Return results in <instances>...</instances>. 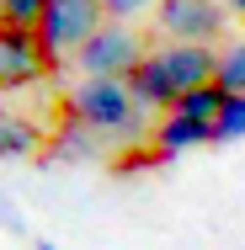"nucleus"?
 <instances>
[{"instance_id": "f257e3e1", "label": "nucleus", "mask_w": 245, "mask_h": 250, "mask_svg": "<svg viewBox=\"0 0 245 250\" xmlns=\"http://www.w3.org/2000/svg\"><path fill=\"white\" fill-rule=\"evenodd\" d=\"M64 123L91 128L101 144H139L149 112L134 101L128 80H75L64 96Z\"/></svg>"}, {"instance_id": "f03ea898", "label": "nucleus", "mask_w": 245, "mask_h": 250, "mask_svg": "<svg viewBox=\"0 0 245 250\" xmlns=\"http://www.w3.org/2000/svg\"><path fill=\"white\" fill-rule=\"evenodd\" d=\"M107 21L112 16H107L101 0H48V11L38 21V48H43L48 64H64V59H75L86 48Z\"/></svg>"}, {"instance_id": "7ed1b4c3", "label": "nucleus", "mask_w": 245, "mask_h": 250, "mask_svg": "<svg viewBox=\"0 0 245 250\" xmlns=\"http://www.w3.org/2000/svg\"><path fill=\"white\" fill-rule=\"evenodd\" d=\"M144 53H149V43L128 21H107L96 38L75 53V69H80V80H128L144 64Z\"/></svg>"}, {"instance_id": "20e7f679", "label": "nucleus", "mask_w": 245, "mask_h": 250, "mask_svg": "<svg viewBox=\"0 0 245 250\" xmlns=\"http://www.w3.org/2000/svg\"><path fill=\"white\" fill-rule=\"evenodd\" d=\"M224 16H229V5H219V0H160L155 5V38H165V43H208L213 48V38L229 27Z\"/></svg>"}, {"instance_id": "39448f33", "label": "nucleus", "mask_w": 245, "mask_h": 250, "mask_svg": "<svg viewBox=\"0 0 245 250\" xmlns=\"http://www.w3.org/2000/svg\"><path fill=\"white\" fill-rule=\"evenodd\" d=\"M53 64L38 48V32H22V27H0V91H27L48 75Z\"/></svg>"}, {"instance_id": "423d86ee", "label": "nucleus", "mask_w": 245, "mask_h": 250, "mask_svg": "<svg viewBox=\"0 0 245 250\" xmlns=\"http://www.w3.org/2000/svg\"><path fill=\"white\" fill-rule=\"evenodd\" d=\"M155 59H160L165 80L176 85V101L197 85H213V75H219V48H208V43H155Z\"/></svg>"}, {"instance_id": "0eeeda50", "label": "nucleus", "mask_w": 245, "mask_h": 250, "mask_svg": "<svg viewBox=\"0 0 245 250\" xmlns=\"http://www.w3.org/2000/svg\"><path fill=\"white\" fill-rule=\"evenodd\" d=\"M202 144H213V133L197 128L192 117H181V112H165L160 128H155V160H176V154L202 149Z\"/></svg>"}, {"instance_id": "6e6552de", "label": "nucleus", "mask_w": 245, "mask_h": 250, "mask_svg": "<svg viewBox=\"0 0 245 250\" xmlns=\"http://www.w3.org/2000/svg\"><path fill=\"white\" fill-rule=\"evenodd\" d=\"M128 91H134V101H139L144 112H160V106L171 112V106H176V85L165 80V69H160L155 48H149V53H144V64L128 75Z\"/></svg>"}, {"instance_id": "1a4fd4ad", "label": "nucleus", "mask_w": 245, "mask_h": 250, "mask_svg": "<svg viewBox=\"0 0 245 250\" xmlns=\"http://www.w3.org/2000/svg\"><path fill=\"white\" fill-rule=\"evenodd\" d=\"M38 144H43L38 123H27L16 112H0V160H27V154H38Z\"/></svg>"}, {"instance_id": "9d476101", "label": "nucleus", "mask_w": 245, "mask_h": 250, "mask_svg": "<svg viewBox=\"0 0 245 250\" xmlns=\"http://www.w3.org/2000/svg\"><path fill=\"white\" fill-rule=\"evenodd\" d=\"M171 112L192 117L197 128H208V133H213V123H219V112H224V91H219V85H197V91H187Z\"/></svg>"}, {"instance_id": "9b49d317", "label": "nucleus", "mask_w": 245, "mask_h": 250, "mask_svg": "<svg viewBox=\"0 0 245 250\" xmlns=\"http://www.w3.org/2000/svg\"><path fill=\"white\" fill-rule=\"evenodd\" d=\"M53 149H59V160H101V144L91 128H80V123H64V133L53 139Z\"/></svg>"}, {"instance_id": "f8f14e48", "label": "nucleus", "mask_w": 245, "mask_h": 250, "mask_svg": "<svg viewBox=\"0 0 245 250\" xmlns=\"http://www.w3.org/2000/svg\"><path fill=\"white\" fill-rule=\"evenodd\" d=\"M213 85H219L224 96H245V38L219 53V75H213Z\"/></svg>"}, {"instance_id": "ddd939ff", "label": "nucleus", "mask_w": 245, "mask_h": 250, "mask_svg": "<svg viewBox=\"0 0 245 250\" xmlns=\"http://www.w3.org/2000/svg\"><path fill=\"white\" fill-rule=\"evenodd\" d=\"M48 0H0V27H22V32H38Z\"/></svg>"}, {"instance_id": "4468645a", "label": "nucleus", "mask_w": 245, "mask_h": 250, "mask_svg": "<svg viewBox=\"0 0 245 250\" xmlns=\"http://www.w3.org/2000/svg\"><path fill=\"white\" fill-rule=\"evenodd\" d=\"M245 139V96H224V112L213 123V144H240Z\"/></svg>"}, {"instance_id": "2eb2a0df", "label": "nucleus", "mask_w": 245, "mask_h": 250, "mask_svg": "<svg viewBox=\"0 0 245 250\" xmlns=\"http://www.w3.org/2000/svg\"><path fill=\"white\" fill-rule=\"evenodd\" d=\"M101 5H107V16H112V21H128V16H139V11L160 5V0H101Z\"/></svg>"}, {"instance_id": "dca6fc26", "label": "nucleus", "mask_w": 245, "mask_h": 250, "mask_svg": "<svg viewBox=\"0 0 245 250\" xmlns=\"http://www.w3.org/2000/svg\"><path fill=\"white\" fill-rule=\"evenodd\" d=\"M0 229H11V234H22L27 224H22V208L5 197V187H0Z\"/></svg>"}, {"instance_id": "f3484780", "label": "nucleus", "mask_w": 245, "mask_h": 250, "mask_svg": "<svg viewBox=\"0 0 245 250\" xmlns=\"http://www.w3.org/2000/svg\"><path fill=\"white\" fill-rule=\"evenodd\" d=\"M229 11H235V16H245V0H229Z\"/></svg>"}, {"instance_id": "a211bd4d", "label": "nucleus", "mask_w": 245, "mask_h": 250, "mask_svg": "<svg viewBox=\"0 0 245 250\" xmlns=\"http://www.w3.org/2000/svg\"><path fill=\"white\" fill-rule=\"evenodd\" d=\"M38 250H59V245H53V240H38Z\"/></svg>"}]
</instances>
